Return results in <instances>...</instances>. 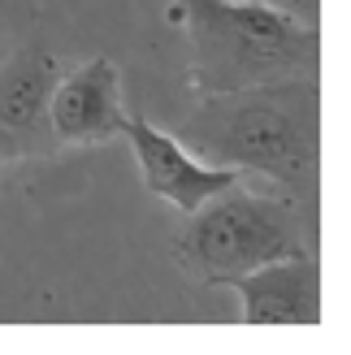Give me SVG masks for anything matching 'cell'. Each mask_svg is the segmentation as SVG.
I'll return each mask as SVG.
<instances>
[{
  "instance_id": "1",
  "label": "cell",
  "mask_w": 351,
  "mask_h": 355,
  "mask_svg": "<svg viewBox=\"0 0 351 355\" xmlns=\"http://www.w3.org/2000/svg\"><path fill=\"white\" fill-rule=\"evenodd\" d=\"M187 139L208 165L252 169L273 182L304 187L317 165V104L286 78L217 92L187 117Z\"/></svg>"
},
{
  "instance_id": "2",
  "label": "cell",
  "mask_w": 351,
  "mask_h": 355,
  "mask_svg": "<svg viewBox=\"0 0 351 355\" xmlns=\"http://www.w3.org/2000/svg\"><path fill=\"white\" fill-rule=\"evenodd\" d=\"M204 96L295 78L317 61V31L269 0H178Z\"/></svg>"
},
{
  "instance_id": "3",
  "label": "cell",
  "mask_w": 351,
  "mask_h": 355,
  "mask_svg": "<svg viewBox=\"0 0 351 355\" xmlns=\"http://www.w3.org/2000/svg\"><path fill=\"white\" fill-rule=\"evenodd\" d=\"M182 256L204 282L230 286L239 273H252L260 264L308 256L304 221L286 200H269L234 182L191 212Z\"/></svg>"
},
{
  "instance_id": "4",
  "label": "cell",
  "mask_w": 351,
  "mask_h": 355,
  "mask_svg": "<svg viewBox=\"0 0 351 355\" xmlns=\"http://www.w3.org/2000/svg\"><path fill=\"white\" fill-rule=\"evenodd\" d=\"M121 135L130 139L139 173H144V187L156 195V200L173 204L178 212H196L200 204H208L217 191L243 182V173L230 165H208L204 156H196L187 144H178L173 135L156 130L144 117H126Z\"/></svg>"
},
{
  "instance_id": "5",
  "label": "cell",
  "mask_w": 351,
  "mask_h": 355,
  "mask_svg": "<svg viewBox=\"0 0 351 355\" xmlns=\"http://www.w3.org/2000/svg\"><path fill=\"white\" fill-rule=\"evenodd\" d=\"M48 126L61 144H109L113 135H121L126 109H121L117 61L96 57L57 78L48 96Z\"/></svg>"
},
{
  "instance_id": "6",
  "label": "cell",
  "mask_w": 351,
  "mask_h": 355,
  "mask_svg": "<svg viewBox=\"0 0 351 355\" xmlns=\"http://www.w3.org/2000/svg\"><path fill=\"white\" fill-rule=\"evenodd\" d=\"M230 286L243 299V321L252 329H304L321 325V273L312 256H286L239 273Z\"/></svg>"
},
{
  "instance_id": "7",
  "label": "cell",
  "mask_w": 351,
  "mask_h": 355,
  "mask_svg": "<svg viewBox=\"0 0 351 355\" xmlns=\"http://www.w3.org/2000/svg\"><path fill=\"white\" fill-rule=\"evenodd\" d=\"M57 87V65L48 52L13 61L0 78V121L5 126H35L48 113V96Z\"/></svg>"
}]
</instances>
